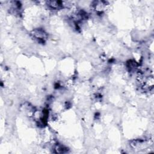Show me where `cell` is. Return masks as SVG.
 Returning a JSON list of instances; mask_svg holds the SVG:
<instances>
[{
    "label": "cell",
    "mask_w": 154,
    "mask_h": 154,
    "mask_svg": "<svg viewBox=\"0 0 154 154\" xmlns=\"http://www.w3.org/2000/svg\"><path fill=\"white\" fill-rule=\"evenodd\" d=\"M32 35L35 38H36V39L42 42H44L45 39H46V32L43 30L40 29L34 30L32 32Z\"/></svg>",
    "instance_id": "1"
}]
</instances>
